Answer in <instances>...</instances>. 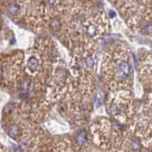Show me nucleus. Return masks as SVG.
Masks as SVG:
<instances>
[{
    "label": "nucleus",
    "instance_id": "nucleus-4",
    "mask_svg": "<svg viewBox=\"0 0 152 152\" xmlns=\"http://www.w3.org/2000/svg\"><path fill=\"white\" fill-rule=\"evenodd\" d=\"M131 146H133V148H135V149H137V148L140 147V141L138 140V139H135L133 142V144H131Z\"/></svg>",
    "mask_w": 152,
    "mask_h": 152
},
{
    "label": "nucleus",
    "instance_id": "nucleus-8",
    "mask_svg": "<svg viewBox=\"0 0 152 152\" xmlns=\"http://www.w3.org/2000/svg\"><path fill=\"white\" fill-rule=\"evenodd\" d=\"M18 152H23V151H21V150H20V151H18Z\"/></svg>",
    "mask_w": 152,
    "mask_h": 152
},
{
    "label": "nucleus",
    "instance_id": "nucleus-5",
    "mask_svg": "<svg viewBox=\"0 0 152 152\" xmlns=\"http://www.w3.org/2000/svg\"><path fill=\"white\" fill-rule=\"evenodd\" d=\"M86 64L88 66H92L93 65V60H92V58L91 57H87V59H86Z\"/></svg>",
    "mask_w": 152,
    "mask_h": 152
},
{
    "label": "nucleus",
    "instance_id": "nucleus-7",
    "mask_svg": "<svg viewBox=\"0 0 152 152\" xmlns=\"http://www.w3.org/2000/svg\"><path fill=\"white\" fill-rule=\"evenodd\" d=\"M115 16V13L114 11H111V14H110V17H114Z\"/></svg>",
    "mask_w": 152,
    "mask_h": 152
},
{
    "label": "nucleus",
    "instance_id": "nucleus-1",
    "mask_svg": "<svg viewBox=\"0 0 152 152\" xmlns=\"http://www.w3.org/2000/svg\"><path fill=\"white\" fill-rule=\"evenodd\" d=\"M19 133H20V128H19L18 125H16V124L11 125V127H9V136L14 138V139H16L17 136L19 135Z\"/></svg>",
    "mask_w": 152,
    "mask_h": 152
},
{
    "label": "nucleus",
    "instance_id": "nucleus-6",
    "mask_svg": "<svg viewBox=\"0 0 152 152\" xmlns=\"http://www.w3.org/2000/svg\"><path fill=\"white\" fill-rule=\"evenodd\" d=\"M2 70H3V68H2V66L0 65V75L2 74Z\"/></svg>",
    "mask_w": 152,
    "mask_h": 152
},
{
    "label": "nucleus",
    "instance_id": "nucleus-2",
    "mask_svg": "<svg viewBox=\"0 0 152 152\" xmlns=\"http://www.w3.org/2000/svg\"><path fill=\"white\" fill-rule=\"evenodd\" d=\"M19 9H20V6L15 4V3H11V5H9V8H8V11L11 14H16L19 11Z\"/></svg>",
    "mask_w": 152,
    "mask_h": 152
},
{
    "label": "nucleus",
    "instance_id": "nucleus-3",
    "mask_svg": "<svg viewBox=\"0 0 152 152\" xmlns=\"http://www.w3.org/2000/svg\"><path fill=\"white\" fill-rule=\"evenodd\" d=\"M77 142H78V144L80 146H83V145L86 144V133H84V131H82L79 135H78V138H77Z\"/></svg>",
    "mask_w": 152,
    "mask_h": 152
}]
</instances>
